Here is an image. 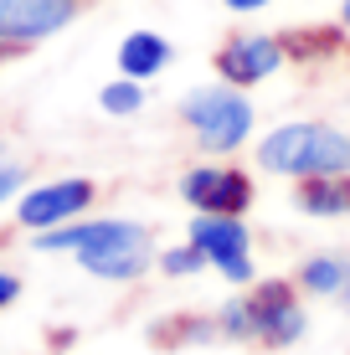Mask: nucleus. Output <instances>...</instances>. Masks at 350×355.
Returning a JSON list of instances; mask_svg holds the SVG:
<instances>
[{
	"mask_svg": "<svg viewBox=\"0 0 350 355\" xmlns=\"http://www.w3.org/2000/svg\"><path fill=\"white\" fill-rule=\"evenodd\" d=\"M258 160L279 175H345L350 139L340 129H320V124H283L258 144Z\"/></svg>",
	"mask_w": 350,
	"mask_h": 355,
	"instance_id": "obj_1",
	"label": "nucleus"
},
{
	"mask_svg": "<svg viewBox=\"0 0 350 355\" xmlns=\"http://www.w3.org/2000/svg\"><path fill=\"white\" fill-rule=\"evenodd\" d=\"M180 114L207 150H237L252 129V103L237 88H201L180 103Z\"/></svg>",
	"mask_w": 350,
	"mask_h": 355,
	"instance_id": "obj_2",
	"label": "nucleus"
},
{
	"mask_svg": "<svg viewBox=\"0 0 350 355\" xmlns=\"http://www.w3.org/2000/svg\"><path fill=\"white\" fill-rule=\"evenodd\" d=\"M93 196H98V186L82 180V175L52 180V186H31L26 196H21V206H16V222L26 232H52V227H62V222H72V216L88 211Z\"/></svg>",
	"mask_w": 350,
	"mask_h": 355,
	"instance_id": "obj_3",
	"label": "nucleus"
},
{
	"mask_svg": "<svg viewBox=\"0 0 350 355\" xmlns=\"http://www.w3.org/2000/svg\"><path fill=\"white\" fill-rule=\"evenodd\" d=\"M82 0H0V46H31L46 42L78 16Z\"/></svg>",
	"mask_w": 350,
	"mask_h": 355,
	"instance_id": "obj_4",
	"label": "nucleus"
},
{
	"mask_svg": "<svg viewBox=\"0 0 350 355\" xmlns=\"http://www.w3.org/2000/svg\"><path fill=\"white\" fill-rule=\"evenodd\" d=\"M191 242H196L207 258L222 268L227 278H237V284H247L252 278V263H247V227L237 222V216H216V211H207V216H196L191 222Z\"/></svg>",
	"mask_w": 350,
	"mask_h": 355,
	"instance_id": "obj_5",
	"label": "nucleus"
},
{
	"mask_svg": "<svg viewBox=\"0 0 350 355\" xmlns=\"http://www.w3.org/2000/svg\"><path fill=\"white\" fill-rule=\"evenodd\" d=\"M247 314H252V335L268 340V345H294L304 335V309H299L288 284H263L247 299Z\"/></svg>",
	"mask_w": 350,
	"mask_h": 355,
	"instance_id": "obj_6",
	"label": "nucleus"
},
{
	"mask_svg": "<svg viewBox=\"0 0 350 355\" xmlns=\"http://www.w3.org/2000/svg\"><path fill=\"white\" fill-rule=\"evenodd\" d=\"M180 196H186L196 211H216V216H237L243 206L252 201V186L237 170H216V165H201V170H186L180 180Z\"/></svg>",
	"mask_w": 350,
	"mask_h": 355,
	"instance_id": "obj_7",
	"label": "nucleus"
},
{
	"mask_svg": "<svg viewBox=\"0 0 350 355\" xmlns=\"http://www.w3.org/2000/svg\"><path fill=\"white\" fill-rule=\"evenodd\" d=\"M279 62H283V46L273 42V36H237V42H227L222 57H216L222 78L237 83V88H247V83H263Z\"/></svg>",
	"mask_w": 350,
	"mask_h": 355,
	"instance_id": "obj_8",
	"label": "nucleus"
},
{
	"mask_svg": "<svg viewBox=\"0 0 350 355\" xmlns=\"http://www.w3.org/2000/svg\"><path fill=\"white\" fill-rule=\"evenodd\" d=\"M78 263L93 278H139L150 268V242H124V248H98V252H78Z\"/></svg>",
	"mask_w": 350,
	"mask_h": 355,
	"instance_id": "obj_9",
	"label": "nucleus"
},
{
	"mask_svg": "<svg viewBox=\"0 0 350 355\" xmlns=\"http://www.w3.org/2000/svg\"><path fill=\"white\" fill-rule=\"evenodd\" d=\"M294 201L309 216H350V175H304Z\"/></svg>",
	"mask_w": 350,
	"mask_h": 355,
	"instance_id": "obj_10",
	"label": "nucleus"
},
{
	"mask_svg": "<svg viewBox=\"0 0 350 355\" xmlns=\"http://www.w3.org/2000/svg\"><path fill=\"white\" fill-rule=\"evenodd\" d=\"M165 62H170V42L155 31H134L124 36V46H119V67L129 72V78H155Z\"/></svg>",
	"mask_w": 350,
	"mask_h": 355,
	"instance_id": "obj_11",
	"label": "nucleus"
},
{
	"mask_svg": "<svg viewBox=\"0 0 350 355\" xmlns=\"http://www.w3.org/2000/svg\"><path fill=\"white\" fill-rule=\"evenodd\" d=\"M345 268L340 258H315V263H304V273H299V284H304L309 293H340L345 284Z\"/></svg>",
	"mask_w": 350,
	"mask_h": 355,
	"instance_id": "obj_12",
	"label": "nucleus"
},
{
	"mask_svg": "<svg viewBox=\"0 0 350 355\" xmlns=\"http://www.w3.org/2000/svg\"><path fill=\"white\" fill-rule=\"evenodd\" d=\"M103 114H139L144 93H139V78H124V83H108V88L98 93Z\"/></svg>",
	"mask_w": 350,
	"mask_h": 355,
	"instance_id": "obj_13",
	"label": "nucleus"
},
{
	"mask_svg": "<svg viewBox=\"0 0 350 355\" xmlns=\"http://www.w3.org/2000/svg\"><path fill=\"white\" fill-rule=\"evenodd\" d=\"M165 273H201V268H207V252L196 248V242H191V248H175V252H165Z\"/></svg>",
	"mask_w": 350,
	"mask_h": 355,
	"instance_id": "obj_14",
	"label": "nucleus"
},
{
	"mask_svg": "<svg viewBox=\"0 0 350 355\" xmlns=\"http://www.w3.org/2000/svg\"><path fill=\"white\" fill-rule=\"evenodd\" d=\"M21 186H26V170H21V165H6V155H0V206H6Z\"/></svg>",
	"mask_w": 350,
	"mask_h": 355,
	"instance_id": "obj_15",
	"label": "nucleus"
},
{
	"mask_svg": "<svg viewBox=\"0 0 350 355\" xmlns=\"http://www.w3.org/2000/svg\"><path fill=\"white\" fill-rule=\"evenodd\" d=\"M16 299H21V278L16 273H0V309H10Z\"/></svg>",
	"mask_w": 350,
	"mask_h": 355,
	"instance_id": "obj_16",
	"label": "nucleus"
},
{
	"mask_svg": "<svg viewBox=\"0 0 350 355\" xmlns=\"http://www.w3.org/2000/svg\"><path fill=\"white\" fill-rule=\"evenodd\" d=\"M232 10H258V6H268V0H227Z\"/></svg>",
	"mask_w": 350,
	"mask_h": 355,
	"instance_id": "obj_17",
	"label": "nucleus"
},
{
	"mask_svg": "<svg viewBox=\"0 0 350 355\" xmlns=\"http://www.w3.org/2000/svg\"><path fill=\"white\" fill-rule=\"evenodd\" d=\"M335 299H340L345 309H350V268H345V284H340V293H335Z\"/></svg>",
	"mask_w": 350,
	"mask_h": 355,
	"instance_id": "obj_18",
	"label": "nucleus"
},
{
	"mask_svg": "<svg viewBox=\"0 0 350 355\" xmlns=\"http://www.w3.org/2000/svg\"><path fill=\"white\" fill-rule=\"evenodd\" d=\"M6 57H16V52H10V46H0V62H6Z\"/></svg>",
	"mask_w": 350,
	"mask_h": 355,
	"instance_id": "obj_19",
	"label": "nucleus"
},
{
	"mask_svg": "<svg viewBox=\"0 0 350 355\" xmlns=\"http://www.w3.org/2000/svg\"><path fill=\"white\" fill-rule=\"evenodd\" d=\"M340 10H345V26H350V0H345V6H340Z\"/></svg>",
	"mask_w": 350,
	"mask_h": 355,
	"instance_id": "obj_20",
	"label": "nucleus"
},
{
	"mask_svg": "<svg viewBox=\"0 0 350 355\" xmlns=\"http://www.w3.org/2000/svg\"><path fill=\"white\" fill-rule=\"evenodd\" d=\"M0 155H6V139H0Z\"/></svg>",
	"mask_w": 350,
	"mask_h": 355,
	"instance_id": "obj_21",
	"label": "nucleus"
}]
</instances>
